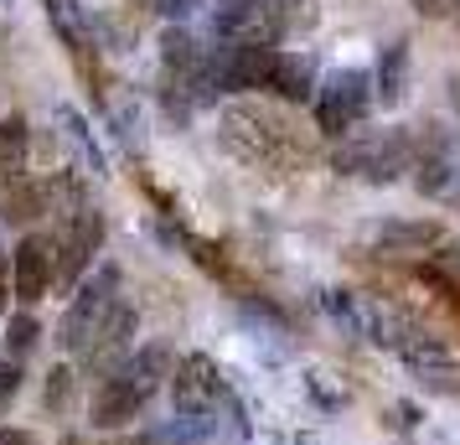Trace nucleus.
<instances>
[{
	"label": "nucleus",
	"instance_id": "412c9836",
	"mask_svg": "<svg viewBox=\"0 0 460 445\" xmlns=\"http://www.w3.org/2000/svg\"><path fill=\"white\" fill-rule=\"evenodd\" d=\"M409 5H414L419 16H445L450 11V0H409Z\"/></svg>",
	"mask_w": 460,
	"mask_h": 445
},
{
	"label": "nucleus",
	"instance_id": "f03ea898",
	"mask_svg": "<svg viewBox=\"0 0 460 445\" xmlns=\"http://www.w3.org/2000/svg\"><path fill=\"white\" fill-rule=\"evenodd\" d=\"M166 362H171V352L155 342V347H146L135 362H125L114 378H104V388L93 394V424L114 430V424L135 420V414L146 409V399L155 394V383L166 378Z\"/></svg>",
	"mask_w": 460,
	"mask_h": 445
},
{
	"label": "nucleus",
	"instance_id": "5701e85b",
	"mask_svg": "<svg viewBox=\"0 0 460 445\" xmlns=\"http://www.w3.org/2000/svg\"><path fill=\"white\" fill-rule=\"evenodd\" d=\"M5 300H11V259L0 254V311H5Z\"/></svg>",
	"mask_w": 460,
	"mask_h": 445
},
{
	"label": "nucleus",
	"instance_id": "423d86ee",
	"mask_svg": "<svg viewBox=\"0 0 460 445\" xmlns=\"http://www.w3.org/2000/svg\"><path fill=\"white\" fill-rule=\"evenodd\" d=\"M99 244H104V218L93 208H73L67 228L52 238V285H73L93 264Z\"/></svg>",
	"mask_w": 460,
	"mask_h": 445
},
{
	"label": "nucleus",
	"instance_id": "0eeeda50",
	"mask_svg": "<svg viewBox=\"0 0 460 445\" xmlns=\"http://www.w3.org/2000/svg\"><path fill=\"white\" fill-rule=\"evenodd\" d=\"M419 191L424 197H456L460 187V135L450 125H429L414 150Z\"/></svg>",
	"mask_w": 460,
	"mask_h": 445
},
{
	"label": "nucleus",
	"instance_id": "b1692460",
	"mask_svg": "<svg viewBox=\"0 0 460 445\" xmlns=\"http://www.w3.org/2000/svg\"><path fill=\"white\" fill-rule=\"evenodd\" d=\"M295 445H315V441H295Z\"/></svg>",
	"mask_w": 460,
	"mask_h": 445
},
{
	"label": "nucleus",
	"instance_id": "4be33fe9",
	"mask_svg": "<svg viewBox=\"0 0 460 445\" xmlns=\"http://www.w3.org/2000/svg\"><path fill=\"white\" fill-rule=\"evenodd\" d=\"M0 445H37L31 430H0Z\"/></svg>",
	"mask_w": 460,
	"mask_h": 445
},
{
	"label": "nucleus",
	"instance_id": "a211bd4d",
	"mask_svg": "<svg viewBox=\"0 0 460 445\" xmlns=\"http://www.w3.org/2000/svg\"><path fill=\"white\" fill-rule=\"evenodd\" d=\"M67 394H73V373L67 368H52V378H47V409H63Z\"/></svg>",
	"mask_w": 460,
	"mask_h": 445
},
{
	"label": "nucleus",
	"instance_id": "f257e3e1",
	"mask_svg": "<svg viewBox=\"0 0 460 445\" xmlns=\"http://www.w3.org/2000/svg\"><path fill=\"white\" fill-rule=\"evenodd\" d=\"M217 140L228 156H238L253 171H285V166H305V146L295 140V129L264 104H233L217 120Z\"/></svg>",
	"mask_w": 460,
	"mask_h": 445
},
{
	"label": "nucleus",
	"instance_id": "dca6fc26",
	"mask_svg": "<svg viewBox=\"0 0 460 445\" xmlns=\"http://www.w3.org/2000/svg\"><path fill=\"white\" fill-rule=\"evenodd\" d=\"M208 435V424H202V414H181V420H171L155 430V441L161 445H191V441H202Z\"/></svg>",
	"mask_w": 460,
	"mask_h": 445
},
{
	"label": "nucleus",
	"instance_id": "f3484780",
	"mask_svg": "<svg viewBox=\"0 0 460 445\" xmlns=\"http://www.w3.org/2000/svg\"><path fill=\"white\" fill-rule=\"evenodd\" d=\"M37 332H42V326H37L31 316H11V326H5V342H11L16 352H26V347L37 342Z\"/></svg>",
	"mask_w": 460,
	"mask_h": 445
},
{
	"label": "nucleus",
	"instance_id": "f8f14e48",
	"mask_svg": "<svg viewBox=\"0 0 460 445\" xmlns=\"http://www.w3.org/2000/svg\"><path fill=\"white\" fill-rule=\"evenodd\" d=\"M367 244L383 249V254H424V249L439 244V228L424 223V218H414V223L394 218V223H373V228H367Z\"/></svg>",
	"mask_w": 460,
	"mask_h": 445
},
{
	"label": "nucleus",
	"instance_id": "9b49d317",
	"mask_svg": "<svg viewBox=\"0 0 460 445\" xmlns=\"http://www.w3.org/2000/svg\"><path fill=\"white\" fill-rule=\"evenodd\" d=\"M398 352L409 358V368L419 373V383H424L429 394H460V362L445 358L435 342H403Z\"/></svg>",
	"mask_w": 460,
	"mask_h": 445
},
{
	"label": "nucleus",
	"instance_id": "6e6552de",
	"mask_svg": "<svg viewBox=\"0 0 460 445\" xmlns=\"http://www.w3.org/2000/svg\"><path fill=\"white\" fill-rule=\"evenodd\" d=\"M171 394H176V409H181V414H208V409H217V399H223V373H217V362H212L208 352L181 358L176 373H171Z\"/></svg>",
	"mask_w": 460,
	"mask_h": 445
},
{
	"label": "nucleus",
	"instance_id": "4468645a",
	"mask_svg": "<svg viewBox=\"0 0 460 445\" xmlns=\"http://www.w3.org/2000/svg\"><path fill=\"white\" fill-rule=\"evenodd\" d=\"M403 88H409V42H388L383 58H377V73H373V99L398 104Z\"/></svg>",
	"mask_w": 460,
	"mask_h": 445
},
{
	"label": "nucleus",
	"instance_id": "2eb2a0df",
	"mask_svg": "<svg viewBox=\"0 0 460 445\" xmlns=\"http://www.w3.org/2000/svg\"><path fill=\"white\" fill-rule=\"evenodd\" d=\"M47 16L58 22V31L67 37L73 52H84V22H78V0H47Z\"/></svg>",
	"mask_w": 460,
	"mask_h": 445
},
{
	"label": "nucleus",
	"instance_id": "9d476101",
	"mask_svg": "<svg viewBox=\"0 0 460 445\" xmlns=\"http://www.w3.org/2000/svg\"><path fill=\"white\" fill-rule=\"evenodd\" d=\"M274 99H285V104H305L315 93V63L305 52H279L274 47V63H270V78H264Z\"/></svg>",
	"mask_w": 460,
	"mask_h": 445
},
{
	"label": "nucleus",
	"instance_id": "20e7f679",
	"mask_svg": "<svg viewBox=\"0 0 460 445\" xmlns=\"http://www.w3.org/2000/svg\"><path fill=\"white\" fill-rule=\"evenodd\" d=\"M114 306H119V270H114V264H104V270H99V275L78 290V300L67 306L58 342H63L67 352H88V347H93V337L104 332V321H109V311H114Z\"/></svg>",
	"mask_w": 460,
	"mask_h": 445
},
{
	"label": "nucleus",
	"instance_id": "7ed1b4c3",
	"mask_svg": "<svg viewBox=\"0 0 460 445\" xmlns=\"http://www.w3.org/2000/svg\"><path fill=\"white\" fill-rule=\"evenodd\" d=\"M414 161V140L403 129H357L336 146L332 166L341 176H362V182H398V171H409Z\"/></svg>",
	"mask_w": 460,
	"mask_h": 445
},
{
	"label": "nucleus",
	"instance_id": "ddd939ff",
	"mask_svg": "<svg viewBox=\"0 0 460 445\" xmlns=\"http://www.w3.org/2000/svg\"><path fill=\"white\" fill-rule=\"evenodd\" d=\"M26 156H31V125H26L22 114L0 120V191L16 187L26 176Z\"/></svg>",
	"mask_w": 460,
	"mask_h": 445
},
{
	"label": "nucleus",
	"instance_id": "39448f33",
	"mask_svg": "<svg viewBox=\"0 0 460 445\" xmlns=\"http://www.w3.org/2000/svg\"><path fill=\"white\" fill-rule=\"evenodd\" d=\"M367 104H373V78L362 67H341L315 88V125H321V135H352Z\"/></svg>",
	"mask_w": 460,
	"mask_h": 445
},
{
	"label": "nucleus",
	"instance_id": "6ab92c4d",
	"mask_svg": "<svg viewBox=\"0 0 460 445\" xmlns=\"http://www.w3.org/2000/svg\"><path fill=\"white\" fill-rule=\"evenodd\" d=\"M16 394H22V368H16V362H0V414L11 409Z\"/></svg>",
	"mask_w": 460,
	"mask_h": 445
},
{
	"label": "nucleus",
	"instance_id": "aec40b11",
	"mask_svg": "<svg viewBox=\"0 0 460 445\" xmlns=\"http://www.w3.org/2000/svg\"><path fill=\"white\" fill-rule=\"evenodd\" d=\"M191 5H197V0H155V11H161L166 22H181V16H187Z\"/></svg>",
	"mask_w": 460,
	"mask_h": 445
},
{
	"label": "nucleus",
	"instance_id": "1a4fd4ad",
	"mask_svg": "<svg viewBox=\"0 0 460 445\" xmlns=\"http://www.w3.org/2000/svg\"><path fill=\"white\" fill-rule=\"evenodd\" d=\"M47 285H52V238L26 234L11 254V290H16V300L37 306L47 296Z\"/></svg>",
	"mask_w": 460,
	"mask_h": 445
}]
</instances>
